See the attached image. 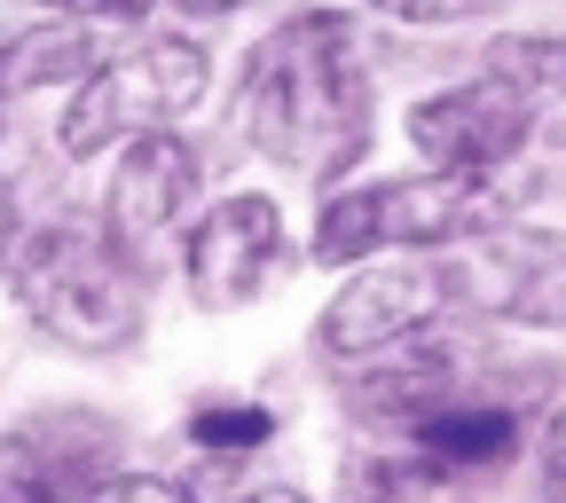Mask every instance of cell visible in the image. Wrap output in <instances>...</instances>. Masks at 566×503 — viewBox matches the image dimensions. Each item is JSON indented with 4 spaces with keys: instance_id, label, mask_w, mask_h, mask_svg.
Segmentation results:
<instances>
[{
    "instance_id": "obj_1",
    "label": "cell",
    "mask_w": 566,
    "mask_h": 503,
    "mask_svg": "<svg viewBox=\"0 0 566 503\" xmlns=\"http://www.w3.org/2000/svg\"><path fill=\"white\" fill-rule=\"evenodd\" d=\"M244 134L292 174H338L370 142V80L354 63V32L331 9L292 17L244 63Z\"/></svg>"
},
{
    "instance_id": "obj_2",
    "label": "cell",
    "mask_w": 566,
    "mask_h": 503,
    "mask_svg": "<svg viewBox=\"0 0 566 503\" xmlns=\"http://www.w3.org/2000/svg\"><path fill=\"white\" fill-rule=\"evenodd\" d=\"M17 292L32 307V323L63 346H126L134 323H142V292H134V268L111 237H87V229H40L17 244Z\"/></svg>"
},
{
    "instance_id": "obj_3",
    "label": "cell",
    "mask_w": 566,
    "mask_h": 503,
    "mask_svg": "<svg viewBox=\"0 0 566 503\" xmlns=\"http://www.w3.org/2000/svg\"><path fill=\"white\" fill-rule=\"evenodd\" d=\"M205 87H212V63L189 40H142L126 55H103V71L63 111V158H95L111 142L166 134V118H181Z\"/></svg>"
},
{
    "instance_id": "obj_4",
    "label": "cell",
    "mask_w": 566,
    "mask_h": 503,
    "mask_svg": "<svg viewBox=\"0 0 566 503\" xmlns=\"http://www.w3.org/2000/svg\"><path fill=\"white\" fill-rule=\"evenodd\" d=\"M441 283L504 323H535V331H566V237L535 229V237H488L472 260L441 268Z\"/></svg>"
},
{
    "instance_id": "obj_5",
    "label": "cell",
    "mask_w": 566,
    "mask_h": 503,
    "mask_svg": "<svg viewBox=\"0 0 566 503\" xmlns=\"http://www.w3.org/2000/svg\"><path fill=\"white\" fill-rule=\"evenodd\" d=\"M527 142H535L527 111L495 87V80L424 95V103L409 111V150L433 166V174H495L504 158H520Z\"/></svg>"
},
{
    "instance_id": "obj_6",
    "label": "cell",
    "mask_w": 566,
    "mask_h": 503,
    "mask_svg": "<svg viewBox=\"0 0 566 503\" xmlns=\"http://www.w3.org/2000/svg\"><path fill=\"white\" fill-rule=\"evenodd\" d=\"M275 252H283V205L260 197V189L252 197H221L197 221V237H189V292H197V307H244L268 283Z\"/></svg>"
},
{
    "instance_id": "obj_7",
    "label": "cell",
    "mask_w": 566,
    "mask_h": 503,
    "mask_svg": "<svg viewBox=\"0 0 566 503\" xmlns=\"http://www.w3.org/2000/svg\"><path fill=\"white\" fill-rule=\"evenodd\" d=\"M441 300H449L441 268H370L323 307L315 338H323V354H386V346H409L433 323Z\"/></svg>"
},
{
    "instance_id": "obj_8",
    "label": "cell",
    "mask_w": 566,
    "mask_h": 503,
    "mask_svg": "<svg viewBox=\"0 0 566 503\" xmlns=\"http://www.w3.org/2000/svg\"><path fill=\"white\" fill-rule=\"evenodd\" d=\"M197 197V150L181 134H142L126 142V158L111 174V197H103V237L134 260V252H150L181 212Z\"/></svg>"
},
{
    "instance_id": "obj_9",
    "label": "cell",
    "mask_w": 566,
    "mask_h": 503,
    "mask_svg": "<svg viewBox=\"0 0 566 503\" xmlns=\"http://www.w3.org/2000/svg\"><path fill=\"white\" fill-rule=\"evenodd\" d=\"M378 244H464L504 229V189H488V174H417V181H378Z\"/></svg>"
},
{
    "instance_id": "obj_10",
    "label": "cell",
    "mask_w": 566,
    "mask_h": 503,
    "mask_svg": "<svg viewBox=\"0 0 566 503\" xmlns=\"http://www.w3.org/2000/svg\"><path fill=\"white\" fill-rule=\"evenodd\" d=\"M488 80L527 111V126L551 150H566V40H535V32L488 40Z\"/></svg>"
},
{
    "instance_id": "obj_11",
    "label": "cell",
    "mask_w": 566,
    "mask_h": 503,
    "mask_svg": "<svg viewBox=\"0 0 566 503\" xmlns=\"http://www.w3.org/2000/svg\"><path fill=\"white\" fill-rule=\"evenodd\" d=\"M449 354H433V346H401V354H386V363H370L363 378H346V401L363 409V417H409V425H424L441 401H449Z\"/></svg>"
},
{
    "instance_id": "obj_12",
    "label": "cell",
    "mask_w": 566,
    "mask_h": 503,
    "mask_svg": "<svg viewBox=\"0 0 566 503\" xmlns=\"http://www.w3.org/2000/svg\"><path fill=\"white\" fill-rule=\"evenodd\" d=\"M87 464L71 449H48L32 433H0V503H87Z\"/></svg>"
},
{
    "instance_id": "obj_13",
    "label": "cell",
    "mask_w": 566,
    "mask_h": 503,
    "mask_svg": "<svg viewBox=\"0 0 566 503\" xmlns=\"http://www.w3.org/2000/svg\"><path fill=\"white\" fill-rule=\"evenodd\" d=\"M512 441H520V417L512 409H433L417 425V449H424V464H504L512 457Z\"/></svg>"
},
{
    "instance_id": "obj_14",
    "label": "cell",
    "mask_w": 566,
    "mask_h": 503,
    "mask_svg": "<svg viewBox=\"0 0 566 503\" xmlns=\"http://www.w3.org/2000/svg\"><path fill=\"white\" fill-rule=\"evenodd\" d=\"M103 63V40L87 24H55L40 40H17L9 63H0V87H48V80H71V71Z\"/></svg>"
},
{
    "instance_id": "obj_15",
    "label": "cell",
    "mask_w": 566,
    "mask_h": 503,
    "mask_svg": "<svg viewBox=\"0 0 566 503\" xmlns=\"http://www.w3.org/2000/svg\"><path fill=\"white\" fill-rule=\"evenodd\" d=\"M363 252H378V197L370 189H346V197L323 205V221H315V260L346 268Z\"/></svg>"
},
{
    "instance_id": "obj_16",
    "label": "cell",
    "mask_w": 566,
    "mask_h": 503,
    "mask_svg": "<svg viewBox=\"0 0 566 503\" xmlns=\"http://www.w3.org/2000/svg\"><path fill=\"white\" fill-rule=\"evenodd\" d=\"M189 441L212 449V457H244V449L275 441V417H268L260 401H205V409L189 417Z\"/></svg>"
},
{
    "instance_id": "obj_17",
    "label": "cell",
    "mask_w": 566,
    "mask_h": 503,
    "mask_svg": "<svg viewBox=\"0 0 566 503\" xmlns=\"http://www.w3.org/2000/svg\"><path fill=\"white\" fill-rule=\"evenodd\" d=\"M354 503H457V488L441 464H363Z\"/></svg>"
},
{
    "instance_id": "obj_18",
    "label": "cell",
    "mask_w": 566,
    "mask_h": 503,
    "mask_svg": "<svg viewBox=\"0 0 566 503\" xmlns=\"http://www.w3.org/2000/svg\"><path fill=\"white\" fill-rule=\"evenodd\" d=\"M87 503H189V495L174 480H158V472H103L87 488Z\"/></svg>"
},
{
    "instance_id": "obj_19",
    "label": "cell",
    "mask_w": 566,
    "mask_h": 503,
    "mask_svg": "<svg viewBox=\"0 0 566 503\" xmlns=\"http://www.w3.org/2000/svg\"><path fill=\"white\" fill-rule=\"evenodd\" d=\"M48 9H63V17H95V24H134V17H150L158 0H48Z\"/></svg>"
},
{
    "instance_id": "obj_20",
    "label": "cell",
    "mask_w": 566,
    "mask_h": 503,
    "mask_svg": "<svg viewBox=\"0 0 566 503\" xmlns=\"http://www.w3.org/2000/svg\"><path fill=\"white\" fill-rule=\"evenodd\" d=\"M386 17H409V24H457V17H472L480 0H378Z\"/></svg>"
},
{
    "instance_id": "obj_21",
    "label": "cell",
    "mask_w": 566,
    "mask_h": 503,
    "mask_svg": "<svg viewBox=\"0 0 566 503\" xmlns=\"http://www.w3.org/2000/svg\"><path fill=\"white\" fill-rule=\"evenodd\" d=\"M543 480H551V503H566V409L551 417V433H543Z\"/></svg>"
},
{
    "instance_id": "obj_22",
    "label": "cell",
    "mask_w": 566,
    "mask_h": 503,
    "mask_svg": "<svg viewBox=\"0 0 566 503\" xmlns=\"http://www.w3.org/2000/svg\"><path fill=\"white\" fill-rule=\"evenodd\" d=\"M189 17H229V9H244V0H181Z\"/></svg>"
},
{
    "instance_id": "obj_23",
    "label": "cell",
    "mask_w": 566,
    "mask_h": 503,
    "mask_svg": "<svg viewBox=\"0 0 566 503\" xmlns=\"http://www.w3.org/2000/svg\"><path fill=\"white\" fill-rule=\"evenodd\" d=\"M244 503H307L300 488H260V495H244Z\"/></svg>"
}]
</instances>
